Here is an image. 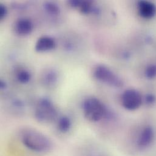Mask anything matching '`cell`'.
Wrapping results in <instances>:
<instances>
[{
	"label": "cell",
	"mask_w": 156,
	"mask_h": 156,
	"mask_svg": "<svg viewBox=\"0 0 156 156\" xmlns=\"http://www.w3.org/2000/svg\"><path fill=\"white\" fill-rule=\"evenodd\" d=\"M44 8L49 14L52 15H58L60 12L58 5L52 2H45L44 4Z\"/></svg>",
	"instance_id": "13"
},
{
	"label": "cell",
	"mask_w": 156,
	"mask_h": 156,
	"mask_svg": "<svg viewBox=\"0 0 156 156\" xmlns=\"http://www.w3.org/2000/svg\"><path fill=\"white\" fill-rule=\"evenodd\" d=\"M7 14V9L6 7L3 5H0V18L2 19L5 17V16Z\"/></svg>",
	"instance_id": "16"
},
{
	"label": "cell",
	"mask_w": 156,
	"mask_h": 156,
	"mask_svg": "<svg viewBox=\"0 0 156 156\" xmlns=\"http://www.w3.org/2000/svg\"><path fill=\"white\" fill-rule=\"evenodd\" d=\"M57 115V109L50 99L44 97L38 100L35 111V117L38 122H52L55 120Z\"/></svg>",
	"instance_id": "3"
},
{
	"label": "cell",
	"mask_w": 156,
	"mask_h": 156,
	"mask_svg": "<svg viewBox=\"0 0 156 156\" xmlns=\"http://www.w3.org/2000/svg\"><path fill=\"white\" fill-rule=\"evenodd\" d=\"M154 138V131L152 128L146 127L141 133L139 139V145L141 147L148 146Z\"/></svg>",
	"instance_id": "10"
},
{
	"label": "cell",
	"mask_w": 156,
	"mask_h": 156,
	"mask_svg": "<svg viewBox=\"0 0 156 156\" xmlns=\"http://www.w3.org/2000/svg\"><path fill=\"white\" fill-rule=\"evenodd\" d=\"M94 76L98 80L114 87H120L123 84L120 78L110 69L103 65H98L95 68Z\"/></svg>",
	"instance_id": "4"
},
{
	"label": "cell",
	"mask_w": 156,
	"mask_h": 156,
	"mask_svg": "<svg viewBox=\"0 0 156 156\" xmlns=\"http://www.w3.org/2000/svg\"><path fill=\"white\" fill-rule=\"evenodd\" d=\"M69 4L84 14H88L96 11L94 6V2L91 1L71 0L69 1Z\"/></svg>",
	"instance_id": "9"
},
{
	"label": "cell",
	"mask_w": 156,
	"mask_h": 156,
	"mask_svg": "<svg viewBox=\"0 0 156 156\" xmlns=\"http://www.w3.org/2000/svg\"><path fill=\"white\" fill-rule=\"evenodd\" d=\"M138 11L142 18L151 19L156 15V5L150 1H141L138 2Z\"/></svg>",
	"instance_id": "6"
},
{
	"label": "cell",
	"mask_w": 156,
	"mask_h": 156,
	"mask_svg": "<svg viewBox=\"0 0 156 156\" xmlns=\"http://www.w3.org/2000/svg\"><path fill=\"white\" fill-rule=\"evenodd\" d=\"M145 75L148 78L156 77V65H151L148 66L145 71Z\"/></svg>",
	"instance_id": "15"
},
{
	"label": "cell",
	"mask_w": 156,
	"mask_h": 156,
	"mask_svg": "<svg viewBox=\"0 0 156 156\" xmlns=\"http://www.w3.org/2000/svg\"><path fill=\"white\" fill-rule=\"evenodd\" d=\"M14 29L15 32L20 35H27L32 31L33 24L29 19L20 18L16 21Z\"/></svg>",
	"instance_id": "7"
},
{
	"label": "cell",
	"mask_w": 156,
	"mask_h": 156,
	"mask_svg": "<svg viewBox=\"0 0 156 156\" xmlns=\"http://www.w3.org/2000/svg\"><path fill=\"white\" fill-rule=\"evenodd\" d=\"M0 87H1V89H4V88H5V87H6L5 83L1 80V82H0Z\"/></svg>",
	"instance_id": "17"
},
{
	"label": "cell",
	"mask_w": 156,
	"mask_h": 156,
	"mask_svg": "<svg viewBox=\"0 0 156 156\" xmlns=\"http://www.w3.org/2000/svg\"><path fill=\"white\" fill-rule=\"evenodd\" d=\"M83 111L86 119L92 122L100 121L107 114L105 105L95 97H89L84 101Z\"/></svg>",
	"instance_id": "2"
},
{
	"label": "cell",
	"mask_w": 156,
	"mask_h": 156,
	"mask_svg": "<svg viewBox=\"0 0 156 156\" xmlns=\"http://www.w3.org/2000/svg\"><path fill=\"white\" fill-rule=\"evenodd\" d=\"M55 47V40L49 37H41L37 40L35 49L37 52H43L52 50Z\"/></svg>",
	"instance_id": "8"
},
{
	"label": "cell",
	"mask_w": 156,
	"mask_h": 156,
	"mask_svg": "<svg viewBox=\"0 0 156 156\" xmlns=\"http://www.w3.org/2000/svg\"><path fill=\"white\" fill-rule=\"evenodd\" d=\"M21 140L27 148L34 152H48L52 147L51 140L44 134L34 129H25L22 131Z\"/></svg>",
	"instance_id": "1"
},
{
	"label": "cell",
	"mask_w": 156,
	"mask_h": 156,
	"mask_svg": "<svg viewBox=\"0 0 156 156\" xmlns=\"http://www.w3.org/2000/svg\"><path fill=\"white\" fill-rule=\"evenodd\" d=\"M142 102V95L137 90L133 89H127L122 94V105L128 110L134 111L138 109L141 106Z\"/></svg>",
	"instance_id": "5"
},
{
	"label": "cell",
	"mask_w": 156,
	"mask_h": 156,
	"mask_svg": "<svg viewBox=\"0 0 156 156\" xmlns=\"http://www.w3.org/2000/svg\"><path fill=\"white\" fill-rule=\"evenodd\" d=\"M57 74L52 70L48 71L44 76L43 80L46 84L52 86L57 81Z\"/></svg>",
	"instance_id": "12"
},
{
	"label": "cell",
	"mask_w": 156,
	"mask_h": 156,
	"mask_svg": "<svg viewBox=\"0 0 156 156\" xmlns=\"http://www.w3.org/2000/svg\"><path fill=\"white\" fill-rule=\"evenodd\" d=\"M17 79L23 84L27 83L30 80V74L26 70H21L17 74Z\"/></svg>",
	"instance_id": "14"
},
{
	"label": "cell",
	"mask_w": 156,
	"mask_h": 156,
	"mask_svg": "<svg viewBox=\"0 0 156 156\" xmlns=\"http://www.w3.org/2000/svg\"><path fill=\"white\" fill-rule=\"evenodd\" d=\"M71 126V122L70 119L66 115L60 118L58 122V130L63 133L68 132Z\"/></svg>",
	"instance_id": "11"
}]
</instances>
